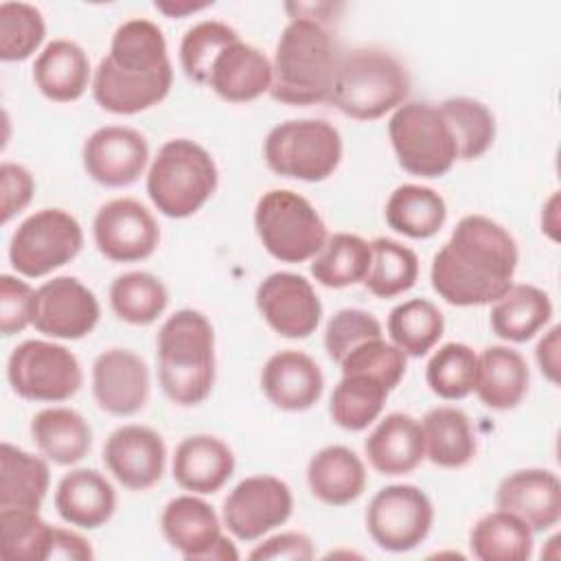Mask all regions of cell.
<instances>
[{
	"instance_id": "f35d334b",
	"label": "cell",
	"mask_w": 561,
	"mask_h": 561,
	"mask_svg": "<svg viewBox=\"0 0 561 561\" xmlns=\"http://www.w3.org/2000/svg\"><path fill=\"white\" fill-rule=\"evenodd\" d=\"M167 302V287L149 272H127L116 276L110 285V307L116 318L127 324H151L162 316Z\"/></svg>"
},
{
	"instance_id": "7402d4cb",
	"label": "cell",
	"mask_w": 561,
	"mask_h": 561,
	"mask_svg": "<svg viewBox=\"0 0 561 561\" xmlns=\"http://www.w3.org/2000/svg\"><path fill=\"white\" fill-rule=\"evenodd\" d=\"M265 397L280 410L302 412L318 403L324 377L313 357L302 351L274 353L261 370Z\"/></svg>"
},
{
	"instance_id": "c3c4849f",
	"label": "cell",
	"mask_w": 561,
	"mask_h": 561,
	"mask_svg": "<svg viewBox=\"0 0 561 561\" xmlns=\"http://www.w3.org/2000/svg\"><path fill=\"white\" fill-rule=\"evenodd\" d=\"M35 291L26 280L11 274L0 276V329L2 335H15L24 331L33 320Z\"/></svg>"
},
{
	"instance_id": "9c48e42d",
	"label": "cell",
	"mask_w": 561,
	"mask_h": 561,
	"mask_svg": "<svg viewBox=\"0 0 561 561\" xmlns=\"http://www.w3.org/2000/svg\"><path fill=\"white\" fill-rule=\"evenodd\" d=\"M254 228L263 248L283 263H302L316 256L327 241V226L318 210L287 188L261 195L254 208Z\"/></svg>"
},
{
	"instance_id": "d4e9b609",
	"label": "cell",
	"mask_w": 561,
	"mask_h": 561,
	"mask_svg": "<svg viewBox=\"0 0 561 561\" xmlns=\"http://www.w3.org/2000/svg\"><path fill=\"white\" fill-rule=\"evenodd\" d=\"M234 471L232 449L217 436H186L173 456V480L193 493H217Z\"/></svg>"
},
{
	"instance_id": "7c38bea8",
	"label": "cell",
	"mask_w": 561,
	"mask_h": 561,
	"mask_svg": "<svg viewBox=\"0 0 561 561\" xmlns=\"http://www.w3.org/2000/svg\"><path fill=\"white\" fill-rule=\"evenodd\" d=\"M434 506L414 484L379 489L366 508V530L373 541L390 552L416 548L432 530Z\"/></svg>"
},
{
	"instance_id": "8992f818",
	"label": "cell",
	"mask_w": 561,
	"mask_h": 561,
	"mask_svg": "<svg viewBox=\"0 0 561 561\" xmlns=\"http://www.w3.org/2000/svg\"><path fill=\"white\" fill-rule=\"evenodd\" d=\"M217 182L210 153L188 138H173L160 147L149 167L147 195L162 215L184 219L213 197Z\"/></svg>"
},
{
	"instance_id": "ee69618b",
	"label": "cell",
	"mask_w": 561,
	"mask_h": 561,
	"mask_svg": "<svg viewBox=\"0 0 561 561\" xmlns=\"http://www.w3.org/2000/svg\"><path fill=\"white\" fill-rule=\"evenodd\" d=\"M2 554L9 561H48L53 528L35 511H0Z\"/></svg>"
},
{
	"instance_id": "484cf974",
	"label": "cell",
	"mask_w": 561,
	"mask_h": 561,
	"mask_svg": "<svg viewBox=\"0 0 561 561\" xmlns=\"http://www.w3.org/2000/svg\"><path fill=\"white\" fill-rule=\"evenodd\" d=\"M55 508L70 526L92 530L114 515L116 491L96 469H72L57 484Z\"/></svg>"
},
{
	"instance_id": "ab89813d",
	"label": "cell",
	"mask_w": 561,
	"mask_h": 561,
	"mask_svg": "<svg viewBox=\"0 0 561 561\" xmlns=\"http://www.w3.org/2000/svg\"><path fill=\"white\" fill-rule=\"evenodd\" d=\"M370 267L364 278V285L377 298H392L410 287H414L419 278V256L408 245L377 237L370 241Z\"/></svg>"
},
{
	"instance_id": "7bdbcfd3",
	"label": "cell",
	"mask_w": 561,
	"mask_h": 561,
	"mask_svg": "<svg viewBox=\"0 0 561 561\" xmlns=\"http://www.w3.org/2000/svg\"><path fill=\"white\" fill-rule=\"evenodd\" d=\"M239 39V33L219 20H204L193 24L180 42V64L184 75L199 83H208V75L217 55L232 42Z\"/></svg>"
},
{
	"instance_id": "d6a6232c",
	"label": "cell",
	"mask_w": 561,
	"mask_h": 561,
	"mask_svg": "<svg viewBox=\"0 0 561 561\" xmlns=\"http://www.w3.org/2000/svg\"><path fill=\"white\" fill-rule=\"evenodd\" d=\"M31 436L37 449L57 465L83 460L92 447L88 421L70 408H46L31 421Z\"/></svg>"
},
{
	"instance_id": "ac0fdd59",
	"label": "cell",
	"mask_w": 561,
	"mask_h": 561,
	"mask_svg": "<svg viewBox=\"0 0 561 561\" xmlns=\"http://www.w3.org/2000/svg\"><path fill=\"white\" fill-rule=\"evenodd\" d=\"M149 160L145 136L131 127L107 125L99 127L83 142L85 173L110 188L134 184Z\"/></svg>"
},
{
	"instance_id": "11a10c76",
	"label": "cell",
	"mask_w": 561,
	"mask_h": 561,
	"mask_svg": "<svg viewBox=\"0 0 561 561\" xmlns=\"http://www.w3.org/2000/svg\"><path fill=\"white\" fill-rule=\"evenodd\" d=\"M557 204H559V195L554 193L546 208H543V215H541V226L543 230L550 234V239H557V228H559V221H557Z\"/></svg>"
},
{
	"instance_id": "4fadbf2b",
	"label": "cell",
	"mask_w": 561,
	"mask_h": 561,
	"mask_svg": "<svg viewBox=\"0 0 561 561\" xmlns=\"http://www.w3.org/2000/svg\"><path fill=\"white\" fill-rule=\"evenodd\" d=\"M289 486L274 476H250L224 500V524L241 541H254L291 515Z\"/></svg>"
},
{
	"instance_id": "603a6c76",
	"label": "cell",
	"mask_w": 561,
	"mask_h": 561,
	"mask_svg": "<svg viewBox=\"0 0 561 561\" xmlns=\"http://www.w3.org/2000/svg\"><path fill=\"white\" fill-rule=\"evenodd\" d=\"M206 85L230 103L254 101L263 92H270L272 64L259 48L239 37L217 55Z\"/></svg>"
},
{
	"instance_id": "f1b7e54d",
	"label": "cell",
	"mask_w": 561,
	"mask_h": 561,
	"mask_svg": "<svg viewBox=\"0 0 561 561\" xmlns=\"http://www.w3.org/2000/svg\"><path fill=\"white\" fill-rule=\"evenodd\" d=\"M528 364L515 348L486 346L478 355L476 394L486 408L511 410L522 403L528 392Z\"/></svg>"
},
{
	"instance_id": "f5cc1de1",
	"label": "cell",
	"mask_w": 561,
	"mask_h": 561,
	"mask_svg": "<svg viewBox=\"0 0 561 561\" xmlns=\"http://www.w3.org/2000/svg\"><path fill=\"white\" fill-rule=\"evenodd\" d=\"M559 327H552L537 344V364L541 368V373L552 381L559 383Z\"/></svg>"
},
{
	"instance_id": "9a60e30c",
	"label": "cell",
	"mask_w": 561,
	"mask_h": 561,
	"mask_svg": "<svg viewBox=\"0 0 561 561\" xmlns=\"http://www.w3.org/2000/svg\"><path fill=\"white\" fill-rule=\"evenodd\" d=\"M101 318L96 296L75 276H57L35 289L31 324L57 340H81Z\"/></svg>"
},
{
	"instance_id": "5bb4252c",
	"label": "cell",
	"mask_w": 561,
	"mask_h": 561,
	"mask_svg": "<svg viewBox=\"0 0 561 561\" xmlns=\"http://www.w3.org/2000/svg\"><path fill=\"white\" fill-rule=\"evenodd\" d=\"M160 528L173 550L188 561H226L237 559V550L224 537L217 513L195 495H180L167 502Z\"/></svg>"
},
{
	"instance_id": "d590c367",
	"label": "cell",
	"mask_w": 561,
	"mask_h": 561,
	"mask_svg": "<svg viewBox=\"0 0 561 561\" xmlns=\"http://www.w3.org/2000/svg\"><path fill=\"white\" fill-rule=\"evenodd\" d=\"M370 243L351 232H335L327 237L322 250L313 256V278L331 289H342L364 283L370 267Z\"/></svg>"
},
{
	"instance_id": "e575fe53",
	"label": "cell",
	"mask_w": 561,
	"mask_h": 561,
	"mask_svg": "<svg viewBox=\"0 0 561 561\" xmlns=\"http://www.w3.org/2000/svg\"><path fill=\"white\" fill-rule=\"evenodd\" d=\"M469 546L480 561H526L533 554V530L519 517L497 508L476 522Z\"/></svg>"
},
{
	"instance_id": "681fc988",
	"label": "cell",
	"mask_w": 561,
	"mask_h": 561,
	"mask_svg": "<svg viewBox=\"0 0 561 561\" xmlns=\"http://www.w3.org/2000/svg\"><path fill=\"white\" fill-rule=\"evenodd\" d=\"M0 184H2V224H9L11 217H15L28 206L35 191V182L28 169H24L22 164L2 162Z\"/></svg>"
},
{
	"instance_id": "e0dca14e",
	"label": "cell",
	"mask_w": 561,
	"mask_h": 561,
	"mask_svg": "<svg viewBox=\"0 0 561 561\" xmlns=\"http://www.w3.org/2000/svg\"><path fill=\"white\" fill-rule=\"evenodd\" d=\"M256 309L283 337H309L322 318L311 283L294 272H274L256 287Z\"/></svg>"
},
{
	"instance_id": "8d00e7d4",
	"label": "cell",
	"mask_w": 561,
	"mask_h": 561,
	"mask_svg": "<svg viewBox=\"0 0 561 561\" xmlns=\"http://www.w3.org/2000/svg\"><path fill=\"white\" fill-rule=\"evenodd\" d=\"M388 392L390 390L370 375H342L333 388L329 412L342 430L362 432L381 414Z\"/></svg>"
},
{
	"instance_id": "b9f144b4",
	"label": "cell",
	"mask_w": 561,
	"mask_h": 561,
	"mask_svg": "<svg viewBox=\"0 0 561 561\" xmlns=\"http://www.w3.org/2000/svg\"><path fill=\"white\" fill-rule=\"evenodd\" d=\"M478 377V355L460 342L443 344L427 362L425 381L440 399H465L473 392Z\"/></svg>"
},
{
	"instance_id": "d6986e66",
	"label": "cell",
	"mask_w": 561,
	"mask_h": 561,
	"mask_svg": "<svg viewBox=\"0 0 561 561\" xmlns=\"http://www.w3.org/2000/svg\"><path fill=\"white\" fill-rule=\"evenodd\" d=\"M92 394L96 405L114 416L140 412L149 399V368L129 348H107L92 364Z\"/></svg>"
},
{
	"instance_id": "1f68e13d",
	"label": "cell",
	"mask_w": 561,
	"mask_h": 561,
	"mask_svg": "<svg viewBox=\"0 0 561 561\" xmlns=\"http://www.w3.org/2000/svg\"><path fill=\"white\" fill-rule=\"evenodd\" d=\"M552 318L550 296L535 285H511L491 309V329L506 342H526Z\"/></svg>"
},
{
	"instance_id": "8fae6325",
	"label": "cell",
	"mask_w": 561,
	"mask_h": 561,
	"mask_svg": "<svg viewBox=\"0 0 561 561\" xmlns=\"http://www.w3.org/2000/svg\"><path fill=\"white\" fill-rule=\"evenodd\" d=\"M7 379L22 399L57 403L70 399L81 388L83 373L79 359L66 346L26 340L9 355Z\"/></svg>"
},
{
	"instance_id": "7dc6e473",
	"label": "cell",
	"mask_w": 561,
	"mask_h": 561,
	"mask_svg": "<svg viewBox=\"0 0 561 561\" xmlns=\"http://www.w3.org/2000/svg\"><path fill=\"white\" fill-rule=\"evenodd\" d=\"M381 337L379 320L364 309H340L324 329L327 355L340 364L362 342Z\"/></svg>"
},
{
	"instance_id": "74e56055",
	"label": "cell",
	"mask_w": 561,
	"mask_h": 561,
	"mask_svg": "<svg viewBox=\"0 0 561 561\" xmlns=\"http://www.w3.org/2000/svg\"><path fill=\"white\" fill-rule=\"evenodd\" d=\"M445 331L440 309L425 298H412L397 305L388 316V333L397 348L410 357L430 353Z\"/></svg>"
},
{
	"instance_id": "3957f363",
	"label": "cell",
	"mask_w": 561,
	"mask_h": 561,
	"mask_svg": "<svg viewBox=\"0 0 561 561\" xmlns=\"http://www.w3.org/2000/svg\"><path fill=\"white\" fill-rule=\"evenodd\" d=\"M340 48L329 28L307 15L294 18L280 33L272 61V99L287 105L329 101Z\"/></svg>"
},
{
	"instance_id": "f6af8a7d",
	"label": "cell",
	"mask_w": 561,
	"mask_h": 561,
	"mask_svg": "<svg viewBox=\"0 0 561 561\" xmlns=\"http://www.w3.org/2000/svg\"><path fill=\"white\" fill-rule=\"evenodd\" d=\"M46 24L33 4L2 2L0 4V59L22 61L31 57L44 42Z\"/></svg>"
},
{
	"instance_id": "ba28073f",
	"label": "cell",
	"mask_w": 561,
	"mask_h": 561,
	"mask_svg": "<svg viewBox=\"0 0 561 561\" xmlns=\"http://www.w3.org/2000/svg\"><path fill=\"white\" fill-rule=\"evenodd\" d=\"M263 156L276 175L322 182L342 160V136L322 118L285 121L265 136Z\"/></svg>"
},
{
	"instance_id": "cb8c5ba5",
	"label": "cell",
	"mask_w": 561,
	"mask_h": 561,
	"mask_svg": "<svg viewBox=\"0 0 561 561\" xmlns=\"http://www.w3.org/2000/svg\"><path fill=\"white\" fill-rule=\"evenodd\" d=\"M364 451L373 469L383 476L410 473L425 458L421 423L403 412L386 414L364 440Z\"/></svg>"
},
{
	"instance_id": "44dd1931",
	"label": "cell",
	"mask_w": 561,
	"mask_h": 561,
	"mask_svg": "<svg viewBox=\"0 0 561 561\" xmlns=\"http://www.w3.org/2000/svg\"><path fill=\"white\" fill-rule=\"evenodd\" d=\"M495 506L519 517L533 533L550 530L561 519V482L548 469L513 471L500 482Z\"/></svg>"
},
{
	"instance_id": "4316f807",
	"label": "cell",
	"mask_w": 561,
	"mask_h": 561,
	"mask_svg": "<svg viewBox=\"0 0 561 561\" xmlns=\"http://www.w3.org/2000/svg\"><path fill=\"white\" fill-rule=\"evenodd\" d=\"M33 81L50 101H77L90 83V59L79 44L53 39L33 64Z\"/></svg>"
},
{
	"instance_id": "ffe728a7",
	"label": "cell",
	"mask_w": 561,
	"mask_h": 561,
	"mask_svg": "<svg viewBox=\"0 0 561 561\" xmlns=\"http://www.w3.org/2000/svg\"><path fill=\"white\" fill-rule=\"evenodd\" d=\"M110 473L131 491L151 489L164 473L167 447L162 436L145 425H123L103 445Z\"/></svg>"
},
{
	"instance_id": "f546056e",
	"label": "cell",
	"mask_w": 561,
	"mask_h": 561,
	"mask_svg": "<svg viewBox=\"0 0 561 561\" xmlns=\"http://www.w3.org/2000/svg\"><path fill=\"white\" fill-rule=\"evenodd\" d=\"M50 482L44 458L2 443L0 449V511L39 513Z\"/></svg>"
},
{
	"instance_id": "f907efd6",
	"label": "cell",
	"mask_w": 561,
	"mask_h": 561,
	"mask_svg": "<svg viewBox=\"0 0 561 561\" xmlns=\"http://www.w3.org/2000/svg\"><path fill=\"white\" fill-rule=\"evenodd\" d=\"M316 550L307 535L302 533H280L263 543H259L248 557L250 559H294V561H309L313 559Z\"/></svg>"
},
{
	"instance_id": "30bf717a",
	"label": "cell",
	"mask_w": 561,
	"mask_h": 561,
	"mask_svg": "<svg viewBox=\"0 0 561 561\" xmlns=\"http://www.w3.org/2000/svg\"><path fill=\"white\" fill-rule=\"evenodd\" d=\"M83 245L79 221L61 208H42L28 215L11 237L9 261L13 270L28 278L70 263Z\"/></svg>"
},
{
	"instance_id": "db71d44e",
	"label": "cell",
	"mask_w": 561,
	"mask_h": 561,
	"mask_svg": "<svg viewBox=\"0 0 561 561\" xmlns=\"http://www.w3.org/2000/svg\"><path fill=\"white\" fill-rule=\"evenodd\" d=\"M210 7V2H156V9L169 18H182V15H188V13H195V11H202Z\"/></svg>"
},
{
	"instance_id": "7a4b0ae2",
	"label": "cell",
	"mask_w": 561,
	"mask_h": 561,
	"mask_svg": "<svg viewBox=\"0 0 561 561\" xmlns=\"http://www.w3.org/2000/svg\"><path fill=\"white\" fill-rule=\"evenodd\" d=\"M173 68L158 24L145 18L123 22L110 55L94 70V101L112 114H138L158 105L171 90Z\"/></svg>"
},
{
	"instance_id": "836d02e7",
	"label": "cell",
	"mask_w": 561,
	"mask_h": 561,
	"mask_svg": "<svg viewBox=\"0 0 561 561\" xmlns=\"http://www.w3.org/2000/svg\"><path fill=\"white\" fill-rule=\"evenodd\" d=\"M447 219L445 199L427 186L403 184L394 188L386 202L388 226L410 239L434 237Z\"/></svg>"
},
{
	"instance_id": "bcb514c9",
	"label": "cell",
	"mask_w": 561,
	"mask_h": 561,
	"mask_svg": "<svg viewBox=\"0 0 561 561\" xmlns=\"http://www.w3.org/2000/svg\"><path fill=\"white\" fill-rule=\"evenodd\" d=\"M342 375L364 373L379 379L388 390L397 388L405 375V353L383 337H375L355 346L342 362Z\"/></svg>"
},
{
	"instance_id": "2e32d148",
	"label": "cell",
	"mask_w": 561,
	"mask_h": 561,
	"mask_svg": "<svg viewBox=\"0 0 561 561\" xmlns=\"http://www.w3.org/2000/svg\"><path fill=\"white\" fill-rule=\"evenodd\" d=\"M92 234L99 252L116 263L142 261L153 254L160 241L153 215L131 197L103 204L94 215Z\"/></svg>"
},
{
	"instance_id": "4dcf8cb0",
	"label": "cell",
	"mask_w": 561,
	"mask_h": 561,
	"mask_svg": "<svg viewBox=\"0 0 561 561\" xmlns=\"http://www.w3.org/2000/svg\"><path fill=\"white\" fill-rule=\"evenodd\" d=\"M425 456L443 469H460L476 456V434L469 416L460 408H432L423 421Z\"/></svg>"
},
{
	"instance_id": "5b68a950",
	"label": "cell",
	"mask_w": 561,
	"mask_h": 561,
	"mask_svg": "<svg viewBox=\"0 0 561 561\" xmlns=\"http://www.w3.org/2000/svg\"><path fill=\"white\" fill-rule=\"evenodd\" d=\"M405 66L381 48H353L340 55L329 103L355 121H375L405 103Z\"/></svg>"
},
{
	"instance_id": "52a82bcc",
	"label": "cell",
	"mask_w": 561,
	"mask_h": 561,
	"mask_svg": "<svg viewBox=\"0 0 561 561\" xmlns=\"http://www.w3.org/2000/svg\"><path fill=\"white\" fill-rule=\"evenodd\" d=\"M388 136L403 171L416 178H440L458 160L454 134L438 105L405 101L388 123Z\"/></svg>"
},
{
	"instance_id": "6da1fadb",
	"label": "cell",
	"mask_w": 561,
	"mask_h": 561,
	"mask_svg": "<svg viewBox=\"0 0 561 561\" xmlns=\"http://www.w3.org/2000/svg\"><path fill=\"white\" fill-rule=\"evenodd\" d=\"M517 261V243L504 226L484 215H467L434 254L432 287L456 307L489 305L513 285Z\"/></svg>"
},
{
	"instance_id": "60d3db41",
	"label": "cell",
	"mask_w": 561,
	"mask_h": 561,
	"mask_svg": "<svg viewBox=\"0 0 561 561\" xmlns=\"http://www.w3.org/2000/svg\"><path fill=\"white\" fill-rule=\"evenodd\" d=\"M438 110L454 134L460 160H476L486 153L495 140V118L484 103L469 96H451Z\"/></svg>"
},
{
	"instance_id": "277c9868",
	"label": "cell",
	"mask_w": 561,
	"mask_h": 561,
	"mask_svg": "<svg viewBox=\"0 0 561 561\" xmlns=\"http://www.w3.org/2000/svg\"><path fill=\"white\" fill-rule=\"evenodd\" d=\"M158 381L178 405L202 403L215 383V333L208 318L180 309L164 320L156 340Z\"/></svg>"
},
{
	"instance_id": "83f0119b",
	"label": "cell",
	"mask_w": 561,
	"mask_h": 561,
	"mask_svg": "<svg viewBox=\"0 0 561 561\" xmlns=\"http://www.w3.org/2000/svg\"><path fill=\"white\" fill-rule=\"evenodd\" d=\"M307 482L313 497L320 502L344 506L364 493L366 469L353 449L329 445L311 456L307 465Z\"/></svg>"
},
{
	"instance_id": "816d5d0a",
	"label": "cell",
	"mask_w": 561,
	"mask_h": 561,
	"mask_svg": "<svg viewBox=\"0 0 561 561\" xmlns=\"http://www.w3.org/2000/svg\"><path fill=\"white\" fill-rule=\"evenodd\" d=\"M94 552L90 548V541L81 535L66 530V528H53V541L48 559H72V561H88Z\"/></svg>"
}]
</instances>
